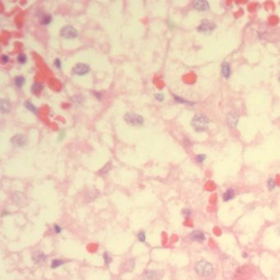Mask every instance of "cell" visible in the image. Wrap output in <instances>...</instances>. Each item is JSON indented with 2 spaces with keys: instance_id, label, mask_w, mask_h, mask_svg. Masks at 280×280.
Instances as JSON below:
<instances>
[{
  "instance_id": "cell-1",
  "label": "cell",
  "mask_w": 280,
  "mask_h": 280,
  "mask_svg": "<svg viewBox=\"0 0 280 280\" xmlns=\"http://www.w3.org/2000/svg\"><path fill=\"white\" fill-rule=\"evenodd\" d=\"M209 118L204 114H196L192 118L191 125L192 128L197 132H202L208 129L209 127Z\"/></svg>"
},
{
  "instance_id": "cell-2",
  "label": "cell",
  "mask_w": 280,
  "mask_h": 280,
  "mask_svg": "<svg viewBox=\"0 0 280 280\" xmlns=\"http://www.w3.org/2000/svg\"><path fill=\"white\" fill-rule=\"evenodd\" d=\"M197 273L201 277H209L213 274V266L205 261H201L196 266Z\"/></svg>"
},
{
  "instance_id": "cell-3",
  "label": "cell",
  "mask_w": 280,
  "mask_h": 280,
  "mask_svg": "<svg viewBox=\"0 0 280 280\" xmlns=\"http://www.w3.org/2000/svg\"><path fill=\"white\" fill-rule=\"evenodd\" d=\"M124 120L128 124L132 126H141L144 123V118L142 116L137 114V113H131V112L125 113Z\"/></svg>"
},
{
  "instance_id": "cell-4",
  "label": "cell",
  "mask_w": 280,
  "mask_h": 280,
  "mask_svg": "<svg viewBox=\"0 0 280 280\" xmlns=\"http://www.w3.org/2000/svg\"><path fill=\"white\" fill-rule=\"evenodd\" d=\"M60 34L65 39H74L77 36L78 32L72 26H65L60 30Z\"/></svg>"
},
{
  "instance_id": "cell-5",
  "label": "cell",
  "mask_w": 280,
  "mask_h": 280,
  "mask_svg": "<svg viewBox=\"0 0 280 280\" xmlns=\"http://www.w3.org/2000/svg\"><path fill=\"white\" fill-rule=\"evenodd\" d=\"M215 28H216V25L214 24V22L205 20L201 23L199 26L197 27V30L201 33H204V34H210Z\"/></svg>"
},
{
  "instance_id": "cell-6",
  "label": "cell",
  "mask_w": 280,
  "mask_h": 280,
  "mask_svg": "<svg viewBox=\"0 0 280 280\" xmlns=\"http://www.w3.org/2000/svg\"><path fill=\"white\" fill-rule=\"evenodd\" d=\"M91 71V67L88 64L83 63H80L76 64L75 66L72 67L71 71L72 73L77 76H84L86 74L89 73V71Z\"/></svg>"
},
{
  "instance_id": "cell-7",
  "label": "cell",
  "mask_w": 280,
  "mask_h": 280,
  "mask_svg": "<svg viewBox=\"0 0 280 280\" xmlns=\"http://www.w3.org/2000/svg\"><path fill=\"white\" fill-rule=\"evenodd\" d=\"M11 143L17 147H23L27 144V137L23 134H17L11 138Z\"/></svg>"
},
{
  "instance_id": "cell-8",
  "label": "cell",
  "mask_w": 280,
  "mask_h": 280,
  "mask_svg": "<svg viewBox=\"0 0 280 280\" xmlns=\"http://www.w3.org/2000/svg\"><path fill=\"white\" fill-rule=\"evenodd\" d=\"M193 7L199 12H205L209 9V2L205 0H197L193 2Z\"/></svg>"
},
{
  "instance_id": "cell-9",
  "label": "cell",
  "mask_w": 280,
  "mask_h": 280,
  "mask_svg": "<svg viewBox=\"0 0 280 280\" xmlns=\"http://www.w3.org/2000/svg\"><path fill=\"white\" fill-rule=\"evenodd\" d=\"M190 238L193 241H197V242H203L205 240V236L203 233V232L197 230V231L192 232L191 235H190Z\"/></svg>"
},
{
  "instance_id": "cell-10",
  "label": "cell",
  "mask_w": 280,
  "mask_h": 280,
  "mask_svg": "<svg viewBox=\"0 0 280 280\" xmlns=\"http://www.w3.org/2000/svg\"><path fill=\"white\" fill-rule=\"evenodd\" d=\"M222 75L225 79H229L232 75V69L230 64L228 62H224L221 66Z\"/></svg>"
},
{
  "instance_id": "cell-11",
  "label": "cell",
  "mask_w": 280,
  "mask_h": 280,
  "mask_svg": "<svg viewBox=\"0 0 280 280\" xmlns=\"http://www.w3.org/2000/svg\"><path fill=\"white\" fill-rule=\"evenodd\" d=\"M47 260V256L43 252L38 251V252H34V255L32 256V261H34L35 264H43Z\"/></svg>"
},
{
  "instance_id": "cell-12",
  "label": "cell",
  "mask_w": 280,
  "mask_h": 280,
  "mask_svg": "<svg viewBox=\"0 0 280 280\" xmlns=\"http://www.w3.org/2000/svg\"><path fill=\"white\" fill-rule=\"evenodd\" d=\"M238 115L236 113H229L228 115V123L233 128H235L238 123Z\"/></svg>"
},
{
  "instance_id": "cell-13",
  "label": "cell",
  "mask_w": 280,
  "mask_h": 280,
  "mask_svg": "<svg viewBox=\"0 0 280 280\" xmlns=\"http://www.w3.org/2000/svg\"><path fill=\"white\" fill-rule=\"evenodd\" d=\"M11 109V105H10L9 101L5 99H2L0 100V110L2 113H7Z\"/></svg>"
},
{
  "instance_id": "cell-14",
  "label": "cell",
  "mask_w": 280,
  "mask_h": 280,
  "mask_svg": "<svg viewBox=\"0 0 280 280\" xmlns=\"http://www.w3.org/2000/svg\"><path fill=\"white\" fill-rule=\"evenodd\" d=\"M144 280H158L157 273L153 270H146L143 274Z\"/></svg>"
},
{
  "instance_id": "cell-15",
  "label": "cell",
  "mask_w": 280,
  "mask_h": 280,
  "mask_svg": "<svg viewBox=\"0 0 280 280\" xmlns=\"http://www.w3.org/2000/svg\"><path fill=\"white\" fill-rule=\"evenodd\" d=\"M234 197H235V192H234V190L232 189V188H229V189L227 190L226 192L224 193V195H223L224 201H229L230 200L233 199Z\"/></svg>"
},
{
  "instance_id": "cell-16",
  "label": "cell",
  "mask_w": 280,
  "mask_h": 280,
  "mask_svg": "<svg viewBox=\"0 0 280 280\" xmlns=\"http://www.w3.org/2000/svg\"><path fill=\"white\" fill-rule=\"evenodd\" d=\"M172 96H173V98H174V100L176 101V102H177V103H183V104H188V105H194L195 103H196L195 102H192V101L187 100V99H186L182 98V97H180V96L175 95H172Z\"/></svg>"
},
{
  "instance_id": "cell-17",
  "label": "cell",
  "mask_w": 280,
  "mask_h": 280,
  "mask_svg": "<svg viewBox=\"0 0 280 280\" xmlns=\"http://www.w3.org/2000/svg\"><path fill=\"white\" fill-rule=\"evenodd\" d=\"M43 89H44L43 86H42L41 84H39V83H34L31 86L32 93L35 94V95L40 93Z\"/></svg>"
},
{
  "instance_id": "cell-18",
  "label": "cell",
  "mask_w": 280,
  "mask_h": 280,
  "mask_svg": "<svg viewBox=\"0 0 280 280\" xmlns=\"http://www.w3.org/2000/svg\"><path fill=\"white\" fill-rule=\"evenodd\" d=\"M52 21V17L51 15L49 14H44L40 18V23L42 25H49Z\"/></svg>"
},
{
  "instance_id": "cell-19",
  "label": "cell",
  "mask_w": 280,
  "mask_h": 280,
  "mask_svg": "<svg viewBox=\"0 0 280 280\" xmlns=\"http://www.w3.org/2000/svg\"><path fill=\"white\" fill-rule=\"evenodd\" d=\"M25 84V78L22 76H18L15 78V85L18 88H22Z\"/></svg>"
},
{
  "instance_id": "cell-20",
  "label": "cell",
  "mask_w": 280,
  "mask_h": 280,
  "mask_svg": "<svg viewBox=\"0 0 280 280\" xmlns=\"http://www.w3.org/2000/svg\"><path fill=\"white\" fill-rule=\"evenodd\" d=\"M24 104H25V107H26L28 110L30 111L31 113H37L36 107H35L33 103H30V102H29V101H26V102H25Z\"/></svg>"
},
{
  "instance_id": "cell-21",
  "label": "cell",
  "mask_w": 280,
  "mask_h": 280,
  "mask_svg": "<svg viewBox=\"0 0 280 280\" xmlns=\"http://www.w3.org/2000/svg\"><path fill=\"white\" fill-rule=\"evenodd\" d=\"M64 264L63 261V260H60V259H55L54 261H52L51 262V267L52 268H58L59 266H63Z\"/></svg>"
},
{
  "instance_id": "cell-22",
  "label": "cell",
  "mask_w": 280,
  "mask_h": 280,
  "mask_svg": "<svg viewBox=\"0 0 280 280\" xmlns=\"http://www.w3.org/2000/svg\"><path fill=\"white\" fill-rule=\"evenodd\" d=\"M27 61V58L26 56L23 54H20L18 56H17V62L19 63L20 64H24L26 63Z\"/></svg>"
},
{
  "instance_id": "cell-23",
  "label": "cell",
  "mask_w": 280,
  "mask_h": 280,
  "mask_svg": "<svg viewBox=\"0 0 280 280\" xmlns=\"http://www.w3.org/2000/svg\"><path fill=\"white\" fill-rule=\"evenodd\" d=\"M267 187H268V189L270 191H273L274 189V187H275V182H274V180L273 178H270L268 181V183H267Z\"/></svg>"
},
{
  "instance_id": "cell-24",
  "label": "cell",
  "mask_w": 280,
  "mask_h": 280,
  "mask_svg": "<svg viewBox=\"0 0 280 280\" xmlns=\"http://www.w3.org/2000/svg\"><path fill=\"white\" fill-rule=\"evenodd\" d=\"M138 239H139V241H141V242H145V239H146L145 232L141 231L138 233Z\"/></svg>"
},
{
  "instance_id": "cell-25",
  "label": "cell",
  "mask_w": 280,
  "mask_h": 280,
  "mask_svg": "<svg viewBox=\"0 0 280 280\" xmlns=\"http://www.w3.org/2000/svg\"><path fill=\"white\" fill-rule=\"evenodd\" d=\"M103 261H104V263H105V265H107V266L109 265V263H110L111 261H112V259H111L110 256H108V254L107 253V252H104V253H103Z\"/></svg>"
},
{
  "instance_id": "cell-26",
  "label": "cell",
  "mask_w": 280,
  "mask_h": 280,
  "mask_svg": "<svg viewBox=\"0 0 280 280\" xmlns=\"http://www.w3.org/2000/svg\"><path fill=\"white\" fill-rule=\"evenodd\" d=\"M205 159H206V155H203V154H201V155H198L197 156V162L200 163V164H202V163L204 162L205 160Z\"/></svg>"
},
{
  "instance_id": "cell-27",
  "label": "cell",
  "mask_w": 280,
  "mask_h": 280,
  "mask_svg": "<svg viewBox=\"0 0 280 280\" xmlns=\"http://www.w3.org/2000/svg\"><path fill=\"white\" fill-rule=\"evenodd\" d=\"M182 214L185 218H189L191 214H192V212H191V210L189 209H184L182 210Z\"/></svg>"
},
{
  "instance_id": "cell-28",
  "label": "cell",
  "mask_w": 280,
  "mask_h": 280,
  "mask_svg": "<svg viewBox=\"0 0 280 280\" xmlns=\"http://www.w3.org/2000/svg\"><path fill=\"white\" fill-rule=\"evenodd\" d=\"M155 99L159 101H164V95L162 93H157L155 95Z\"/></svg>"
},
{
  "instance_id": "cell-29",
  "label": "cell",
  "mask_w": 280,
  "mask_h": 280,
  "mask_svg": "<svg viewBox=\"0 0 280 280\" xmlns=\"http://www.w3.org/2000/svg\"><path fill=\"white\" fill-rule=\"evenodd\" d=\"M8 61H9V57L6 55V54L2 55V57H1V62H2V63H7Z\"/></svg>"
},
{
  "instance_id": "cell-30",
  "label": "cell",
  "mask_w": 280,
  "mask_h": 280,
  "mask_svg": "<svg viewBox=\"0 0 280 280\" xmlns=\"http://www.w3.org/2000/svg\"><path fill=\"white\" fill-rule=\"evenodd\" d=\"M54 66L56 67L57 68H60V67H61V64H62L61 60H60L59 59H56L55 60H54Z\"/></svg>"
},
{
  "instance_id": "cell-31",
  "label": "cell",
  "mask_w": 280,
  "mask_h": 280,
  "mask_svg": "<svg viewBox=\"0 0 280 280\" xmlns=\"http://www.w3.org/2000/svg\"><path fill=\"white\" fill-rule=\"evenodd\" d=\"M54 230H55V233H56L57 234L60 233L62 231L61 228H60V226L58 225V224H54Z\"/></svg>"
},
{
  "instance_id": "cell-32",
  "label": "cell",
  "mask_w": 280,
  "mask_h": 280,
  "mask_svg": "<svg viewBox=\"0 0 280 280\" xmlns=\"http://www.w3.org/2000/svg\"><path fill=\"white\" fill-rule=\"evenodd\" d=\"M94 95L96 96V98L98 99H100V98L102 97L101 94L99 93V92H97V91H95V92H94Z\"/></svg>"
},
{
  "instance_id": "cell-33",
  "label": "cell",
  "mask_w": 280,
  "mask_h": 280,
  "mask_svg": "<svg viewBox=\"0 0 280 280\" xmlns=\"http://www.w3.org/2000/svg\"><path fill=\"white\" fill-rule=\"evenodd\" d=\"M64 135H65V132H64V131L63 130L61 132V133H60V135H59V140H62V139H63V138L64 137Z\"/></svg>"
},
{
  "instance_id": "cell-34",
  "label": "cell",
  "mask_w": 280,
  "mask_h": 280,
  "mask_svg": "<svg viewBox=\"0 0 280 280\" xmlns=\"http://www.w3.org/2000/svg\"><path fill=\"white\" fill-rule=\"evenodd\" d=\"M276 231H277L278 234H279V235H280V226H278V228H277V229H276Z\"/></svg>"
},
{
  "instance_id": "cell-35",
  "label": "cell",
  "mask_w": 280,
  "mask_h": 280,
  "mask_svg": "<svg viewBox=\"0 0 280 280\" xmlns=\"http://www.w3.org/2000/svg\"><path fill=\"white\" fill-rule=\"evenodd\" d=\"M242 256H243L244 258H246V257H247V254H246V253H243V255H242Z\"/></svg>"
},
{
  "instance_id": "cell-36",
  "label": "cell",
  "mask_w": 280,
  "mask_h": 280,
  "mask_svg": "<svg viewBox=\"0 0 280 280\" xmlns=\"http://www.w3.org/2000/svg\"><path fill=\"white\" fill-rule=\"evenodd\" d=\"M278 81H279V82H280V76H278Z\"/></svg>"
}]
</instances>
